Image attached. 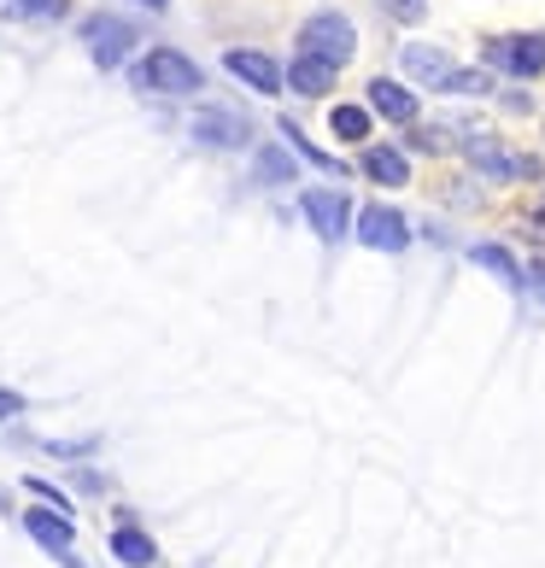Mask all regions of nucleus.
<instances>
[{"label":"nucleus","instance_id":"2","mask_svg":"<svg viewBox=\"0 0 545 568\" xmlns=\"http://www.w3.org/2000/svg\"><path fill=\"white\" fill-rule=\"evenodd\" d=\"M82 41H89V59L100 71L123 65V59L135 53V24L118 12H89V24H82Z\"/></svg>","mask_w":545,"mask_h":568},{"label":"nucleus","instance_id":"12","mask_svg":"<svg viewBox=\"0 0 545 568\" xmlns=\"http://www.w3.org/2000/svg\"><path fill=\"white\" fill-rule=\"evenodd\" d=\"M370 106L382 118H393V123H416V94L400 89V82H387V77L370 82Z\"/></svg>","mask_w":545,"mask_h":568},{"label":"nucleus","instance_id":"14","mask_svg":"<svg viewBox=\"0 0 545 568\" xmlns=\"http://www.w3.org/2000/svg\"><path fill=\"white\" fill-rule=\"evenodd\" d=\"M364 176L387 182V187H405L411 164H405V153H393V146H370V153H364Z\"/></svg>","mask_w":545,"mask_h":568},{"label":"nucleus","instance_id":"8","mask_svg":"<svg viewBox=\"0 0 545 568\" xmlns=\"http://www.w3.org/2000/svg\"><path fill=\"white\" fill-rule=\"evenodd\" d=\"M223 65H229V77H241L246 89H259V94H282V82H287L276 59H264V53H253V48H235Z\"/></svg>","mask_w":545,"mask_h":568},{"label":"nucleus","instance_id":"13","mask_svg":"<svg viewBox=\"0 0 545 568\" xmlns=\"http://www.w3.org/2000/svg\"><path fill=\"white\" fill-rule=\"evenodd\" d=\"M405 71H411L416 82H428V89H446L457 65H452L440 48H405Z\"/></svg>","mask_w":545,"mask_h":568},{"label":"nucleus","instance_id":"7","mask_svg":"<svg viewBox=\"0 0 545 568\" xmlns=\"http://www.w3.org/2000/svg\"><path fill=\"white\" fill-rule=\"evenodd\" d=\"M300 205H305V217H311V229H317L323 241H341L346 235V223H352L346 194H334V187H311Z\"/></svg>","mask_w":545,"mask_h":568},{"label":"nucleus","instance_id":"5","mask_svg":"<svg viewBox=\"0 0 545 568\" xmlns=\"http://www.w3.org/2000/svg\"><path fill=\"white\" fill-rule=\"evenodd\" d=\"M359 241L375 246V252H405L411 229H405V217L393 212V205H364L359 212Z\"/></svg>","mask_w":545,"mask_h":568},{"label":"nucleus","instance_id":"15","mask_svg":"<svg viewBox=\"0 0 545 568\" xmlns=\"http://www.w3.org/2000/svg\"><path fill=\"white\" fill-rule=\"evenodd\" d=\"M112 551H118V562H123V568H153V562H159L153 539L135 534V528H118V534H112Z\"/></svg>","mask_w":545,"mask_h":568},{"label":"nucleus","instance_id":"20","mask_svg":"<svg viewBox=\"0 0 545 568\" xmlns=\"http://www.w3.org/2000/svg\"><path fill=\"white\" fill-rule=\"evenodd\" d=\"M493 82L481 77V71H452V82H446V94H487Z\"/></svg>","mask_w":545,"mask_h":568},{"label":"nucleus","instance_id":"6","mask_svg":"<svg viewBox=\"0 0 545 568\" xmlns=\"http://www.w3.org/2000/svg\"><path fill=\"white\" fill-rule=\"evenodd\" d=\"M487 59H493L498 71L539 77L545 71V41L539 36H505V41H487Z\"/></svg>","mask_w":545,"mask_h":568},{"label":"nucleus","instance_id":"1","mask_svg":"<svg viewBox=\"0 0 545 568\" xmlns=\"http://www.w3.org/2000/svg\"><path fill=\"white\" fill-rule=\"evenodd\" d=\"M135 89H147V94H194L200 89V65L182 59L176 48H153L135 65Z\"/></svg>","mask_w":545,"mask_h":568},{"label":"nucleus","instance_id":"3","mask_svg":"<svg viewBox=\"0 0 545 568\" xmlns=\"http://www.w3.org/2000/svg\"><path fill=\"white\" fill-rule=\"evenodd\" d=\"M352 48H359V36H352V24L341 12H317V18H305V30H300V53H317L329 59V65H346Z\"/></svg>","mask_w":545,"mask_h":568},{"label":"nucleus","instance_id":"17","mask_svg":"<svg viewBox=\"0 0 545 568\" xmlns=\"http://www.w3.org/2000/svg\"><path fill=\"white\" fill-rule=\"evenodd\" d=\"M470 258H475V264H487V270H493L498 282H511V287H522V270H516V258H511L505 246H475Z\"/></svg>","mask_w":545,"mask_h":568},{"label":"nucleus","instance_id":"9","mask_svg":"<svg viewBox=\"0 0 545 568\" xmlns=\"http://www.w3.org/2000/svg\"><path fill=\"white\" fill-rule=\"evenodd\" d=\"M194 135L205 146H246V118L241 112H200L194 118Z\"/></svg>","mask_w":545,"mask_h":568},{"label":"nucleus","instance_id":"21","mask_svg":"<svg viewBox=\"0 0 545 568\" xmlns=\"http://www.w3.org/2000/svg\"><path fill=\"white\" fill-rule=\"evenodd\" d=\"M382 7H387L393 18H405V24H416V18L428 12V0H382Z\"/></svg>","mask_w":545,"mask_h":568},{"label":"nucleus","instance_id":"23","mask_svg":"<svg viewBox=\"0 0 545 568\" xmlns=\"http://www.w3.org/2000/svg\"><path fill=\"white\" fill-rule=\"evenodd\" d=\"M528 282H534V293L545 300V264H534V270H528Z\"/></svg>","mask_w":545,"mask_h":568},{"label":"nucleus","instance_id":"11","mask_svg":"<svg viewBox=\"0 0 545 568\" xmlns=\"http://www.w3.org/2000/svg\"><path fill=\"white\" fill-rule=\"evenodd\" d=\"M334 71H341V65H329V59H317V53H300L282 77H287L293 94H323L329 82H334Z\"/></svg>","mask_w":545,"mask_h":568},{"label":"nucleus","instance_id":"10","mask_svg":"<svg viewBox=\"0 0 545 568\" xmlns=\"http://www.w3.org/2000/svg\"><path fill=\"white\" fill-rule=\"evenodd\" d=\"M24 528H30L41 545H48L53 557H65V562H71V539H77V534H71V516H59V510H30V516H24Z\"/></svg>","mask_w":545,"mask_h":568},{"label":"nucleus","instance_id":"19","mask_svg":"<svg viewBox=\"0 0 545 568\" xmlns=\"http://www.w3.org/2000/svg\"><path fill=\"white\" fill-rule=\"evenodd\" d=\"M12 18H59V12H65V0H12V7H7Z\"/></svg>","mask_w":545,"mask_h":568},{"label":"nucleus","instance_id":"24","mask_svg":"<svg viewBox=\"0 0 545 568\" xmlns=\"http://www.w3.org/2000/svg\"><path fill=\"white\" fill-rule=\"evenodd\" d=\"M141 7H147V12H164V7H171V0H141Z\"/></svg>","mask_w":545,"mask_h":568},{"label":"nucleus","instance_id":"22","mask_svg":"<svg viewBox=\"0 0 545 568\" xmlns=\"http://www.w3.org/2000/svg\"><path fill=\"white\" fill-rule=\"evenodd\" d=\"M18 410H24V398H18V393H7V387H0V423H12V416Z\"/></svg>","mask_w":545,"mask_h":568},{"label":"nucleus","instance_id":"18","mask_svg":"<svg viewBox=\"0 0 545 568\" xmlns=\"http://www.w3.org/2000/svg\"><path fill=\"white\" fill-rule=\"evenodd\" d=\"M259 176H264V182H287V176H293V164H287L282 146H264V153H259Z\"/></svg>","mask_w":545,"mask_h":568},{"label":"nucleus","instance_id":"4","mask_svg":"<svg viewBox=\"0 0 545 568\" xmlns=\"http://www.w3.org/2000/svg\"><path fill=\"white\" fill-rule=\"evenodd\" d=\"M464 153H470V164L475 171H487V176H498V182H528V176H539V159H528V153H511V146H498L493 135H470L464 141Z\"/></svg>","mask_w":545,"mask_h":568},{"label":"nucleus","instance_id":"16","mask_svg":"<svg viewBox=\"0 0 545 568\" xmlns=\"http://www.w3.org/2000/svg\"><path fill=\"white\" fill-rule=\"evenodd\" d=\"M329 130L341 135V141H364L370 135V112L364 106H334L329 112Z\"/></svg>","mask_w":545,"mask_h":568}]
</instances>
